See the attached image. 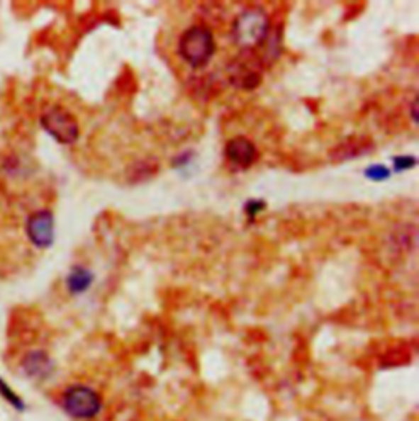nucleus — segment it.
I'll return each instance as SVG.
<instances>
[{"label": "nucleus", "instance_id": "obj_1", "mask_svg": "<svg viewBox=\"0 0 419 421\" xmlns=\"http://www.w3.org/2000/svg\"><path fill=\"white\" fill-rule=\"evenodd\" d=\"M215 38L205 26L185 30L179 40V52L192 67H201L215 55Z\"/></svg>", "mask_w": 419, "mask_h": 421}, {"label": "nucleus", "instance_id": "obj_2", "mask_svg": "<svg viewBox=\"0 0 419 421\" xmlns=\"http://www.w3.org/2000/svg\"><path fill=\"white\" fill-rule=\"evenodd\" d=\"M235 41L242 48L251 50L261 45L269 35V17L262 9L251 7L242 10L235 22Z\"/></svg>", "mask_w": 419, "mask_h": 421}, {"label": "nucleus", "instance_id": "obj_3", "mask_svg": "<svg viewBox=\"0 0 419 421\" xmlns=\"http://www.w3.org/2000/svg\"><path fill=\"white\" fill-rule=\"evenodd\" d=\"M102 397L87 386H72L62 395V408L76 420H92L102 412Z\"/></svg>", "mask_w": 419, "mask_h": 421}, {"label": "nucleus", "instance_id": "obj_4", "mask_svg": "<svg viewBox=\"0 0 419 421\" xmlns=\"http://www.w3.org/2000/svg\"><path fill=\"white\" fill-rule=\"evenodd\" d=\"M41 126L57 143L72 145L79 138V123L76 117L61 105H51L41 113Z\"/></svg>", "mask_w": 419, "mask_h": 421}, {"label": "nucleus", "instance_id": "obj_5", "mask_svg": "<svg viewBox=\"0 0 419 421\" xmlns=\"http://www.w3.org/2000/svg\"><path fill=\"white\" fill-rule=\"evenodd\" d=\"M26 235L36 248H50L55 241V217L50 210L35 212L26 222Z\"/></svg>", "mask_w": 419, "mask_h": 421}, {"label": "nucleus", "instance_id": "obj_6", "mask_svg": "<svg viewBox=\"0 0 419 421\" xmlns=\"http://www.w3.org/2000/svg\"><path fill=\"white\" fill-rule=\"evenodd\" d=\"M226 157L230 164L236 169H247L257 159V148L251 140L244 138V136H236V138L228 141Z\"/></svg>", "mask_w": 419, "mask_h": 421}, {"label": "nucleus", "instance_id": "obj_7", "mask_svg": "<svg viewBox=\"0 0 419 421\" xmlns=\"http://www.w3.org/2000/svg\"><path fill=\"white\" fill-rule=\"evenodd\" d=\"M52 361L45 351H31L23 357L22 369L31 378H46L52 372Z\"/></svg>", "mask_w": 419, "mask_h": 421}, {"label": "nucleus", "instance_id": "obj_8", "mask_svg": "<svg viewBox=\"0 0 419 421\" xmlns=\"http://www.w3.org/2000/svg\"><path fill=\"white\" fill-rule=\"evenodd\" d=\"M92 282H94V274L82 266L72 267V271L69 272V276L66 279L67 291L71 292L72 296H81V293L89 291V287L92 286Z\"/></svg>", "mask_w": 419, "mask_h": 421}, {"label": "nucleus", "instance_id": "obj_9", "mask_svg": "<svg viewBox=\"0 0 419 421\" xmlns=\"http://www.w3.org/2000/svg\"><path fill=\"white\" fill-rule=\"evenodd\" d=\"M0 395H2L7 402L12 405L13 408L17 410H25V405H23V400L20 398L17 393L12 391V387L9 386V383H5L2 378H0Z\"/></svg>", "mask_w": 419, "mask_h": 421}, {"label": "nucleus", "instance_id": "obj_10", "mask_svg": "<svg viewBox=\"0 0 419 421\" xmlns=\"http://www.w3.org/2000/svg\"><path fill=\"white\" fill-rule=\"evenodd\" d=\"M391 176V172L389 167L385 166H380V164H374L370 166L369 169H365V177L372 179V181H385V179H389Z\"/></svg>", "mask_w": 419, "mask_h": 421}, {"label": "nucleus", "instance_id": "obj_11", "mask_svg": "<svg viewBox=\"0 0 419 421\" xmlns=\"http://www.w3.org/2000/svg\"><path fill=\"white\" fill-rule=\"evenodd\" d=\"M393 166L396 172L411 169V167L416 166V157L415 156H396L393 157Z\"/></svg>", "mask_w": 419, "mask_h": 421}, {"label": "nucleus", "instance_id": "obj_12", "mask_svg": "<svg viewBox=\"0 0 419 421\" xmlns=\"http://www.w3.org/2000/svg\"><path fill=\"white\" fill-rule=\"evenodd\" d=\"M264 208H265V202H264V200H256V198L247 200L246 205H244V212H246V215L251 220L254 217H256V215L259 212H261V210H264Z\"/></svg>", "mask_w": 419, "mask_h": 421}]
</instances>
